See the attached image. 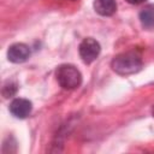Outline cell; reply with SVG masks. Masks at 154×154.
<instances>
[{
    "instance_id": "1",
    "label": "cell",
    "mask_w": 154,
    "mask_h": 154,
    "mask_svg": "<svg viewBox=\"0 0 154 154\" xmlns=\"http://www.w3.org/2000/svg\"><path fill=\"white\" fill-rule=\"evenodd\" d=\"M112 69L123 76L135 73L142 67V57L136 51H129L118 54L112 60Z\"/></svg>"
},
{
    "instance_id": "2",
    "label": "cell",
    "mask_w": 154,
    "mask_h": 154,
    "mask_svg": "<svg viewBox=\"0 0 154 154\" xmlns=\"http://www.w3.org/2000/svg\"><path fill=\"white\" fill-rule=\"evenodd\" d=\"M55 76H57V81L59 85L67 90L76 89L82 83V75L79 70L76 66L70 65V64L60 65L57 69Z\"/></svg>"
},
{
    "instance_id": "3",
    "label": "cell",
    "mask_w": 154,
    "mask_h": 154,
    "mask_svg": "<svg viewBox=\"0 0 154 154\" xmlns=\"http://www.w3.org/2000/svg\"><path fill=\"white\" fill-rule=\"evenodd\" d=\"M78 52L82 60L87 64H90L99 57L101 52V47L96 40H94L93 37H87L81 42Z\"/></svg>"
},
{
    "instance_id": "4",
    "label": "cell",
    "mask_w": 154,
    "mask_h": 154,
    "mask_svg": "<svg viewBox=\"0 0 154 154\" xmlns=\"http://www.w3.org/2000/svg\"><path fill=\"white\" fill-rule=\"evenodd\" d=\"M30 54H31L30 48L25 43H13L12 46H10V48L7 51L8 60L12 63H16V64L26 61L29 59Z\"/></svg>"
},
{
    "instance_id": "5",
    "label": "cell",
    "mask_w": 154,
    "mask_h": 154,
    "mask_svg": "<svg viewBox=\"0 0 154 154\" xmlns=\"http://www.w3.org/2000/svg\"><path fill=\"white\" fill-rule=\"evenodd\" d=\"M32 111V103L31 101L26 100V99H14L11 103H10V112L19 119H24L26 118Z\"/></svg>"
},
{
    "instance_id": "6",
    "label": "cell",
    "mask_w": 154,
    "mask_h": 154,
    "mask_svg": "<svg viewBox=\"0 0 154 154\" xmlns=\"http://www.w3.org/2000/svg\"><path fill=\"white\" fill-rule=\"evenodd\" d=\"M94 10L103 17L113 16L117 11L116 0H94Z\"/></svg>"
},
{
    "instance_id": "7",
    "label": "cell",
    "mask_w": 154,
    "mask_h": 154,
    "mask_svg": "<svg viewBox=\"0 0 154 154\" xmlns=\"http://www.w3.org/2000/svg\"><path fill=\"white\" fill-rule=\"evenodd\" d=\"M138 17H140V22L143 28L153 29L154 28V5L144 6L141 10Z\"/></svg>"
},
{
    "instance_id": "8",
    "label": "cell",
    "mask_w": 154,
    "mask_h": 154,
    "mask_svg": "<svg viewBox=\"0 0 154 154\" xmlns=\"http://www.w3.org/2000/svg\"><path fill=\"white\" fill-rule=\"evenodd\" d=\"M4 88H5V89H8V93H7L6 97H8V96H12V95L16 93V90H17V87H16V84H13V83L6 84Z\"/></svg>"
},
{
    "instance_id": "9",
    "label": "cell",
    "mask_w": 154,
    "mask_h": 154,
    "mask_svg": "<svg viewBox=\"0 0 154 154\" xmlns=\"http://www.w3.org/2000/svg\"><path fill=\"white\" fill-rule=\"evenodd\" d=\"M129 4H131V5H140V4H143L144 1H147V0H126Z\"/></svg>"
},
{
    "instance_id": "10",
    "label": "cell",
    "mask_w": 154,
    "mask_h": 154,
    "mask_svg": "<svg viewBox=\"0 0 154 154\" xmlns=\"http://www.w3.org/2000/svg\"><path fill=\"white\" fill-rule=\"evenodd\" d=\"M152 111H153V116H154V106H153V109Z\"/></svg>"
}]
</instances>
